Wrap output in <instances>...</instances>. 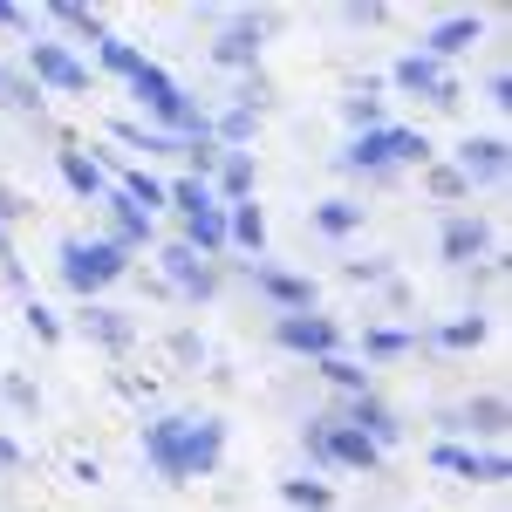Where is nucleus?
I'll return each instance as SVG.
<instances>
[{
	"label": "nucleus",
	"instance_id": "30",
	"mask_svg": "<svg viewBox=\"0 0 512 512\" xmlns=\"http://www.w3.org/2000/svg\"><path fill=\"white\" fill-rule=\"evenodd\" d=\"M485 328H492L485 315H465V321H444L431 342H444V349H478V342H485Z\"/></svg>",
	"mask_w": 512,
	"mask_h": 512
},
{
	"label": "nucleus",
	"instance_id": "24",
	"mask_svg": "<svg viewBox=\"0 0 512 512\" xmlns=\"http://www.w3.org/2000/svg\"><path fill=\"white\" fill-rule=\"evenodd\" d=\"M506 396L492 390V396H472V403H465V424H458V431H472V437H499L506 431Z\"/></svg>",
	"mask_w": 512,
	"mask_h": 512
},
{
	"label": "nucleus",
	"instance_id": "6",
	"mask_svg": "<svg viewBox=\"0 0 512 512\" xmlns=\"http://www.w3.org/2000/svg\"><path fill=\"white\" fill-rule=\"evenodd\" d=\"M390 82L403 89V96H424V103H437V110H451V103L465 96V89H458V76H451L444 62H431L424 48H417V55H403V62L390 69Z\"/></svg>",
	"mask_w": 512,
	"mask_h": 512
},
{
	"label": "nucleus",
	"instance_id": "37",
	"mask_svg": "<svg viewBox=\"0 0 512 512\" xmlns=\"http://www.w3.org/2000/svg\"><path fill=\"white\" fill-rule=\"evenodd\" d=\"M485 96H492V103H499V110H512V76H506V69H499V76L485 82Z\"/></svg>",
	"mask_w": 512,
	"mask_h": 512
},
{
	"label": "nucleus",
	"instance_id": "40",
	"mask_svg": "<svg viewBox=\"0 0 512 512\" xmlns=\"http://www.w3.org/2000/svg\"><path fill=\"white\" fill-rule=\"evenodd\" d=\"M0 465H21V444L14 437H0Z\"/></svg>",
	"mask_w": 512,
	"mask_h": 512
},
{
	"label": "nucleus",
	"instance_id": "32",
	"mask_svg": "<svg viewBox=\"0 0 512 512\" xmlns=\"http://www.w3.org/2000/svg\"><path fill=\"white\" fill-rule=\"evenodd\" d=\"M48 14H55V21H62V28H76V35H89V41H103V35H110V28H103V21H96V14H89V7H82V0H55V7H48Z\"/></svg>",
	"mask_w": 512,
	"mask_h": 512
},
{
	"label": "nucleus",
	"instance_id": "18",
	"mask_svg": "<svg viewBox=\"0 0 512 512\" xmlns=\"http://www.w3.org/2000/svg\"><path fill=\"white\" fill-rule=\"evenodd\" d=\"M226 239L260 260V253H267V212H260L253 198H246V205H226Z\"/></svg>",
	"mask_w": 512,
	"mask_h": 512
},
{
	"label": "nucleus",
	"instance_id": "8",
	"mask_svg": "<svg viewBox=\"0 0 512 512\" xmlns=\"http://www.w3.org/2000/svg\"><path fill=\"white\" fill-rule=\"evenodd\" d=\"M274 342L280 349H294V355H342V328H335V321L328 315H280L274 321Z\"/></svg>",
	"mask_w": 512,
	"mask_h": 512
},
{
	"label": "nucleus",
	"instance_id": "29",
	"mask_svg": "<svg viewBox=\"0 0 512 512\" xmlns=\"http://www.w3.org/2000/svg\"><path fill=\"white\" fill-rule=\"evenodd\" d=\"M280 499H287L294 512H328V506H335V492H328L321 478H287V485H280Z\"/></svg>",
	"mask_w": 512,
	"mask_h": 512
},
{
	"label": "nucleus",
	"instance_id": "34",
	"mask_svg": "<svg viewBox=\"0 0 512 512\" xmlns=\"http://www.w3.org/2000/svg\"><path fill=\"white\" fill-rule=\"evenodd\" d=\"M342 110H349L355 137H362V130H383V103H376V96H369V89H362V96H349V103H342Z\"/></svg>",
	"mask_w": 512,
	"mask_h": 512
},
{
	"label": "nucleus",
	"instance_id": "27",
	"mask_svg": "<svg viewBox=\"0 0 512 512\" xmlns=\"http://www.w3.org/2000/svg\"><path fill=\"white\" fill-rule=\"evenodd\" d=\"M417 342H424L417 328H369V335H362V355H369V362H390V355H410Z\"/></svg>",
	"mask_w": 512,
	"mask_h": 512
},
{
	"label": "nucleus",
	"instance_id": "2",
	"mask_svg": "<svg viewBox=\"0 0 512 512\" xmlns=\"http://www.w3.org/2000/svg\"><path fill=\"white\" fill-rule=\"evenodd\" d=\"M431 137L424 130H403V123H383V130H362L349 151H342V171H362V178H390L396 164H431Z\"/></svg>",
	"mask_w": 512,
	"mask_h": 512
},
{
	"label": "nucleus",
	"instance_id": "33",
	"mask_svg": "<svg viewBox=\"0 0 512 512\" xmlns=\"http://www.w3.org/2000/svg\"><path fill=\"white\" fill-rule=\"evenodd\" d=\"M212 137H219V144H226V151H239V144H246V137H253V110H246V103H239V110H226V117L212 123Z\"/></svg>",
	"mask_w": 512,
	"mask_h": 512
},
{
	"label": "nucleus",
	"instance_id": "38",
	"mask_svg": "<svg viewBox=\"0 0 512 512\" xmlns=\"http://www.w3.org/2000/svg\"><path fill=\"white\" fill-rule=\"evenodd\" d=\"M21 212H28V205H21V192H0V226H7V219H21Z\"/></svg>",
	"mask_w": 512,
	"mask_h": 512
},
{
	"label": "nucleus",
	"instance_id": "31",
	"mask_svg": "<svg viewBox=\"0 0 512 512\" xmlns=\"http://www.w3.org/2000/svg\"><path fill=\"white\" fill-rule=\"evenodd\" d=\"M164 198H171V205H178V212H185V219H192V212H205V205H219V198H212V185H205V178H178V185H164Z\"/></svg>",
	"mask_w": 512,
	"mask_h": 512
},
{
	"label": "nucleus",
	"instance_id": "26",
	"mask_svg": "<svg viewBox=\"0 0 512 512\" xmlns=\"http://www.w3.org/2000/svg\"><path fill=\"white\" fill-rule=\"evenodd\" d=\"M315 226L328 239H349V233H362V205H355V198H321V205H315Z\"/></svg>",
	"mask_w": 512,
	"mask_h": 512
},
{
	"label": "nucleus",
	"instance_id": "36",
	"mask_svg": "<svg viewBox=\"0 0 512 512\" xmlns=\"http://www.w3.org/2000/svg\"><path fill=\"white\" fill-rule=\"evenodd\" d=\"M28 328H35L41 342H48V349H55V342H62V321L48 315V308H41V301H28Z\"/></svg>",
	"mask_w": 512,
	"mask_h": 512
},
{
	"label": "nucleus",
	"instance_id": "22",
	"mask_svg": "<svg viewBox=\"0 0 512 512\" xmlns=\"http://www.w3.org/2000/svg\"><path fill=\"white\" fill-rule=\"evenodd\" d=\"M144 62H151V55H144L137 41H123V35H103V41H96V69H103V76H123V82H130Z\"/></svg>",
	"mask_w": 512,
	"mask_h": 512
},
{
	"label": "nucleus",
	"instance_id": "12",
	"mask_svg": "<svg viewBox=\"0 0 512 512\" xmlns=\"http://www.w3.org/2000/svg\"><path fill=\"white\" fill-rule=\"evenodd\" d=\"M253 185H260V164H253V151H219L212 198H219V205H246V198H253Z\"/></svg>",
	"mask_w": 512,
	"mask_h": 512
},
{
	"label": "nucleus",
	"instance_id": "3",
	"mask_svg": "<svg viewBox=\"0 0 512 512\" xmlns=\"http://www.w3.org/2000/svg\"><path fill=\"white\" fill-rule=\"evenodd\" d=\"M130 96H137V103H144V110H151V117H158L171 137H212V117H205L192 96H185L178 82L164 76L158 62H144V69L130 76Z\"/></svg>",
	"mask_w": 512,
	"mask_h": 512
},
{
	"label": "nucleus",
	"instance_id": "16",
	"mask_svg": "<svg viewBox=\"0 0 512 512\" xmlns=\"http://www.w3.org/2000/svg\"><path fill=\"white\" fill-rule=\"evenodd\" d=\"M55 164H62V185H69L76 198H89V205H103V192H110V178H103V164H96V158H82L76 144H62V151H55Z\"/></svg>",
	"mask_w": 512,
	"mask_h": 512
},
{
	"label": "nucleus",
	"instance_id": "13",
	"mask_svg": "<svg viewBox=\"0 0 512 512\" xmlns=\"http://www.w3.org/2000/svg\"><path fill=\"white\" fill-rule=\"evenodd\" d=\"M478 35H485V21H478V14H444L431 35H424V55H431V62H451V55H465Z\"/></svg>",
	"mask_w": 512,
	"mask_h": 512
},
{
	"label": "nucleus",
	"instance_id": "15",
	"mask_svg": "<svg viewBox=\"0 0 512 512\" xmlns=\"http://www.w3.org/2000/svg\"><path fill=\"white\" fill-rule=\"evenodd\" d=\"M342 424H355V431L369 437L376 451L403 437V424H396V410H390V403H376V396H349V417H342Z\"/></svg>",
	"mask_w": 512,
	"mask_h": 512
},
{
	"label": "nucleus",
	"instance_id": "5",
	"mask_svg": "<svg viewBox=\"0 0 512 512\" xmlns=\"http://www.w3.org/2000/svg\"><path fill=\"white\" fill-rule=\"evenodd\" d=\"M28 69H35V89H62V96H89L96 89V69L82 55H69L62 41H35L28 48Z\"/></svg>",
	"mask_w": 512,
	"mask_h": 512
},
{
	"label": "nucleus",
	"instance_id": "14",
	"mask_svg": "<svg viewBox=\"0 0 512 512\" xmlns=\"http://www.w3.org/2000/svg\"><path fill=\"white\" fill-rule=\"evenodd\" d=\"M437 246H444V260H451V267H472L478 253L492 246V233H485V219H478V212H458V219L444 226V239H437Z\"/></svg>",
	"mask_w": 512,
	"mask_h": 512
},
{
	"label": "nucleus",
	"instance_id": "25",
	"mask_svg": "<svg viewBox=\"0 0 512 512\" xmlns=\"http://www.w3.org/2000/svg\"><path fill=\"white\" fill-rule=\"evenodd\" d=\"M123 144H137L144 158H164V151H192V144H205V137H171V130H144V123H117Z\"/></svg>",
	"mask_w": 512,
	"mask_h": 512
},
{
	"label": "nucleus",
	"instance_id": "20",
	"mask_svg": "<svg viewBox=\"0 0 512 512\" xmlns=\"http://www.w3.org/2000/svg\"><path fill=\"white\" fill-rule=\"evenodd\" d=\"M82 335H89V342H103V349H130V335H137V328H130L117 308L89 301V308H82Z\"/></svg>",
	"mask_w": 512,
	"mask_h": 512
},
{
	"label": "nucleus",
	"instance_id": "10",
	"mask_svg": "<svg viewBox=\"0 0 512 512\" xmlns=\"http://www.w3.org/2000/svg\"><path fill=\"white\" fill-rule=\"evenodd\" d=\"M158 260H164V274H171V287H178V294H192V301H212V294H219V274L198 260L185 239H178V246H164Z\"/></svg>",
	"mask_w": 512,
	"mask_h": 512
},
{
	"label": "nucleus",
	"instance_id": "28",
	"mask_svg": "<svg viewBox=\"0 0 512 512\" xmlns=\"http://www.w3.org/2000/svg\"><path fill=\"white\" fill-rule=\"evenodd\" d=\"M315 369L328 376V383H335V390H349V396H369V369H362V362H349V355H321Z\"/></svg>",
	"mask_w": 512,
	"mask_h": 512
},
{
	"label": "nucleus",
	"instance_id": "41",
	"mask_svg": "<svg viewBox=\"0 0 512 512\" xmlns=\"http://www.w3.org/2000/svg\"><path fill=\"white\" fill-rule=\"evenodd\" d=\"M0 96H7V89H0Z\"/></svg>",
	"mask_w": 512,
	"mask_h": 512
},
{
	"label": "nucleus",
	"instance_id": "4",
	"mask_svg": "<svg viewBox=\"0 0 512 512\" xmlns=\"http://www.w3.org/2000/svg\"><path fill=\"white\" fill-rule=\"evenodd\" d=\"M123 274H130V253H123L117 239H62V280H69V294L96 301Z\"/></svg>",
	"mask_w": 512,
	"mask_h": 512
},
{
	"label": "nucleus",
	"instance_id": "19",
	"mask_svg": "<svg viewBox=\"0 0 512 512\" xmlns=\"http://www.w3.org/2000/svg\"><path fill=\"white\" fill-rule=\"evenodd\" d=\"M185 246H192V253H205V260H212V253H226V246H233V239H226V205L192 212V219H185Z\"/></svg>",
	"mask_w": 512,
	"mask_h": 512
},
{
	"label": "nucleus",
	"instance_id": "7",
	"mask_svg": "<svg viewBox=\"0 0 512 512\" xmlns=\"http://www.w3.org/2000/svg\"><path fill=\"white\" fill-rule=\"evenodd\" d=\"M431 465L451 478H465V485H506L512 465L506 451H472V444H431Z\"/></svg>",
	"mask_w": 512,
	"mask_h": 512
},
{
	"label": "nucleus",
	"instance_id": "21",
	"mask_svg": "<svg viewBox=\"0 0 512 512\" xmlns=\"http://www.w3.org/2000/svg\"><path fill=\"white\" fill-rule=\"evenodd\" d=\"M226 69H253L260 62V21H233L226 35H219V48H212Z\"/></svg>",
	"mask_w": 512,
	"mask_h": 512
},
{
	"label": "nucleus",
	"instance_id": "1",
	"mask_svg": "<svg viewBox=\"0 0 512 512\" xmlns=\"http://www.w3.org/2000/svg\"><path fill=\"white\" fill-rule=\"evenodd\" d=\"M144 458L171 485L212 478L219 458H226V424L219 417H158V424H144Z\"/></svg>",
	"mask_w": 512,
	"mask_h": 512
},
{
	"label": "nucleus",
	"instance_id": "17",
	"mask_svg": "<svg viewBox=\"0 0 512 512\" xmlns=\"http://www.w3.org/2000/svg\"><path fill=\"white\" fill-rule=\"evenodd\" d=\"M103 205H110V239H117L123 253H137V246H151V212H137V205H130V198H123L117 185L103 192Z\"/></svg>",
	"mask_w": 512,
	"mask_h": 512
},
{
	"label": "nucleus",
	"instance_id": "35",
	"mask_svg": "<svg viewBox=\"0 0 512 512\" xmlns=\"http://www.w3.org/2000/svg\"><path fill=\"white\" fill-rule=\"evenodd\" d=\"M431 198H472V185H465L451 164H431Z\"/></svg>",
	"mask_w": 512,
	"mask_h": 512
},
{
	"label": "nucleus",
	"instance_id": "39",
	"mask_svg": "<svg viewBox=\"0 0 512 512\" xmlns=\"http://www.w3.org/2000/svg\"><path fill=\"white\" fill-rule=\"evenodd\" d=\"M0 28H28V14H21L14 0H0Z\"/></svg>",
	"mask_w": 512,
	"mask_h": 512
},
{
	"label": "nucleus",
	"instance_id": "11",
	"mask_svg": "<svg viewBox=\"0 0 512 512\" xmlns=\"http://www.w3.org/2000/svg\"><path fill=\"white\" fill-rule=\"evenodd\" d=\"M451 171H458L465 185H492V178H506V137H465Z\"/></svg>",
	"mask_w": 512,
	"mask_h": 512
},
{
	"label": "nucleus",
	"instance_id": "9",
	"mask_svg": "<svg viewBox=\"0 0 512 512\" xmlns=\"http://www.w3.org/2000/svg\"><path fill=\"white\" fill-rule=\"evenodd\" d=\"M253 287L274 301L280 315H315V280L308 274H280V267H253Z\"/></svg>",
	"mask_w": 512,
	"mask_h": 512
},
{
	"label": "nucleus",
	"instance_id": "23",
	"mask_svg": "<svg viewBox=\"0 0 512 512\" xmlns=\"http://www.w3.org/2000/svg\"><path fill=\"white\" fill-rule=\"evenodd\" d=\"M117 192L130 198L137 212H158V205H171V198H164V178H151L144 164H123V171H117Z\"/></svg>",
	"mask_w": 512,
	"mask_h": 512
}]
</instances>
